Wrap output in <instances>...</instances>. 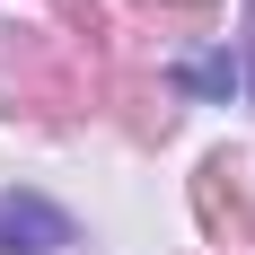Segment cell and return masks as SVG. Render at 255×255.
I'll use <instances>...</instances> for the list:
<instances>
[{
	"instance_id": "cell-1",
	"label": "cell",
	"mask_w": 255,
	"mask_h": 255,
	"mask_svg": "<svg viewBox=\"0 0 255 255\" xmlns=\"http://www.w3.org/2000/svg\"><path fill=\"white\" fill-rule=\"evenodd\" d=\"M71 211L44 194H0V255H71Z\"/></svg>"
}]
</instances>
